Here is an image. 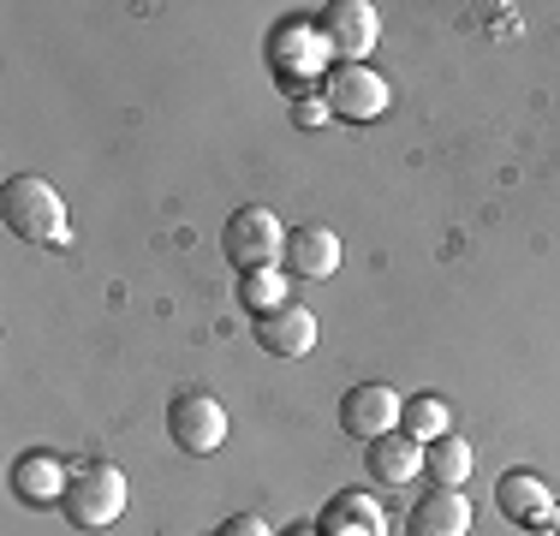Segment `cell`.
I'll return each mask as SVG.
<instances>
[{
	"instance_id": "15",
	"label": "cell",
	"mask_w": 560,
	"mask_h": 536,
	"mask_svg": "<svg viewBox=\"0 0 560 536\" xmlns=\"http://www.w3.org/2000/svg\"><path fill=\"white\" fill-rule=\"evenodd\" d=\"M323 536H388V518L370 494H340L323 513Z\"/></svg>"
},
{
	"instance_id": "17",
	"label": "cell",
	"mask_w": 560,
	"mask_h": 536,
	"mask_svg": "<svg viewBox=\"0 0 560 536\" xmlns=\"http://www.w3.org/2000/svg\"><path fill=\"white\" fill-rule=\"evenodd\" d=\"M399 429H406L411 441H435V435H447V406H442L435 394L406 399V411H399Z\"/></svg>"
},
{
	"instance_id": "18",
	"label": "cell",
	"mask_w": 560,
	"mask_h": 536,
	"mask_svg": "<svg viewBox=\"0 0 560 536\" xmlns=\"http://www.w3.org/2000/svg\"><path fill=\"white\" fill-rule=\"evenodd\" d=\"M215 536H275V531H269V525H262V518H257V513H233V518H226V525H221Z\"/></svg>"
},
{
	"instance_id": "5",
	"label": "cell",
	"mask_w": 560,
	"mask_h": 536,
	"mask_svg": "<svg viewBox=\"0 0 560 536\" xmlns=\"http://www.w3.org/2000/svg\"><path fill=\"white\" fill-rule=\"evenodd\" d=\"M316 31H323V43L340 66H364L370 54H376L382 19H376V7H364V0H335V7H323Z\"/></svg>"
},
{
	"instance_id": "6",
	"label": "cell",
	"mask_w": 560,
	"mask_h": 536,
	"mask_svg": "<svg viewBox=\"0 0 560 536\" xmlns=\"http://www.w3.org/2000/svg\"><path fill=\"white\" fill-rule=\"evenodd\" d=\"M399 411H406V399H399L388 382H364V387H352V394L340 399V429L370 447V441H382V435L399 429Z\"/></svg>"
},
{
	"instance_id": "16",
	"label": "cell",
	"mask_w": 560,
	"mask_h": 536,
	"mask_svg": "<svg viewBox=\"0 0 560 536\" xmlns=\"http://www.w3.org/2000/svg\"><path fill=\"white\" fill-rule=\"evenodd\" d=\"M238 304H245L257 322L275 316V311H287V304H292L287 275H275V268H250V275H238Z\"/></svg>"
},
{
	"instance_id": "11",
	"label": "cell",
	"mask_w": 560,
	"mask_h": 536,
	"mask_svg": "<svg viewBox=\"0 0 560 536\" xmlns=\"http://www.w3.org/2000/svg\"><path fill=\"white\" fill-rule=\"evenodd\" d=\"M411 536H471V501L459 489H430L411 506Z\"/></svg>"
},
{
	"instance_id": "9",
	"label": "cell",
	"mask_w": 560,
	"mask_h": 536,
	"mask_svg": "<svg viewBox=\"0 0 560 536\" xmlns=\"http://www.w3.org/2000/svg\"><path fill=\"white\" fill-rule=\"evenodd\" d=\"M287 275H299V280H328L340 268V238L328 233V226H292L287 233Z\"/></svg>"
},
{
	"instance_id": "20",
	"label": "cell",
	"mask_w": 560,
	"mask_h": 536,
	"mask_svg": "<svg viewBox=\"0 0 560 536\" xmlns=\"http://www.w3.org/2000/svg\"><path fill=\"white\" fill-rule=\"evenodd\" d=\"M280 536H323L316 525H292V531H280Z\"/></svg>"
},
{
	"instance_id": "1",
	"label": "cell",
	"mask_w": 560,
	"mask_h": 536,
	"mask_svg": "<svg viewBox=\"0 0 560 536\" xmlns=\"http://www.w3.org/2000/svg\"><path fill=\"white\" fill-rule=\"evenodd\" d=\"M0 221H7L24 245H72L60 191L48 179H36V173H19V179L0 185Z\"/></svg>"
},
{
	"instance_id": "4",
	"label": "cell",
	"mask_w": 560,
	"mask_h": 536,
	"mask_svg": "<svg viewBox=\"0 0 560 536\" xmlns=\"http://www.w3.org/2000/svg\"><path fill=\"white\" fill-rule=\"evenodd\" d=\"M323 102H328V114L370 126V119L388 114L394 90H388V78H382L376 66H335V72L323 78Z\"/></svg>"
},
{
	"instance_id": "2",
	"label": "cell",
	"mask_w": 560,
	"mask_h": 536,
	"mask_svg": "<svg viewBox=\"0 0 560 536\" xmlns=\"http://www.w3.org/2000/svg\"><path fill=\"white\" fill-rule=\"evenodd\" d=\"M126 501H131L126 477H119L108 459H90V465H78V471H72V482H66L60 513L72 518L78 531H108L114 518L126 513Z\"/></svg>"
},
{
	"instance_id": "10",
	"label": "cell",
	"mask_w": 560,
	"mask_h": 536,
	"mask_svg": "<svg viewBox=\"0 0 560 536\" xmlns=\"http://www.w3.org/2000/svg\"><path fill=\"white\" fill-rule=\"evenodd\" d=\"M66 482H72V471H66V465H60V453H48V447L19 453V465H12V494H19V501H31V506L60 501V494H66Z\"/></svg>"
},
{
	"instance_id": "12",
	"label": "cell",
	"mask_w": 560,
	"mask_h": 536,
	"mask_svg": "<svg viewBox=\"0 0 560 536\" xmlns=\"http://www.w3.org/2000/svg\"><path fill=\"white\" fill-rule=\"evenodd\" d=\"M364 465H370V482H382V489H406V482L423 471V453H418V441H411L406 429H394V435H382V441L364 447Z\"/></svg>"
},
{
	"instance_id": "3",
	"label": "cell",
	"mask_w": 560,
	"mask_h": 536,
	"mask_svg": "<svg viewBox=\"0 0 560 536\" xmlns=\"http://www.w3.org/2000/svg\"><path fill=\"white\" fill-rule=\"evenodd\" d=\"M221 250H226V263H233L238 275H250V268H275L280 257H287V226L275 221V209L245 203V209L226 214Z\"/></svg>"
},
{
	"instance_id": "13",
	"label": "cell",
	"mask_w": 560,
	"mask_h": 536,
	"mask_svg": "<svg viewBox=\"0 0 560 536\" xmlns=\"http://www.w3.org/2000/svg\"><path fill=\"white\" fill-rule=\"evenodd\" d=\"M257 346L269 358H304L316 346V316L304 311V304H287V311L257 322Z\"/></svg>"
},
{
	"instance_id": "21",
	"label": "cell",
	"mask_w": 560,
	"mask_h": 536,
	"mask_svg": "<svg viewBox=\"0 0 560 536\" xmlns=\"http://www.w3.org/2000/svg\"><path fill=\"white\" fill-rule=\"evenodd\" d=\"M555 531H560V506H555Z\"/></svg>"
},
{
	"instance_id": "14",
	"label": "cell",
	"mask_w": 560,
	"mask_h": 536,
	"mask_svg": "<svg viewBox=\"0 0 560 536\" xmlns=\"http://www.w3.org/2000/svg\"><path fill=\"white\" fill-rule=\"evenodd\" d=\"M471 465H477L471 441H459V435H435V441H423V477H430L435 489H465Z\"/></svg>"
},
{
	"instance_id": "8",
	"label": "cell",
	"mask_w": 560,
	"mask_h": 536,
	"mask_svg": "<svg viewBox=\"0 0 560 536\" xmlns=\"http://www.w3.org/2000/svg\"><path fill=\"white\" fill-rule=\"evenodd\" d=\"M495 506L513 525H525V531H555V494H549V482H542L537 471H506L495 482Z\"/></svg>"
},
{
	"instance_id": "7",
	"label": "cell",
	"mask_w": 560,
	"mask_h": 536,
	"mask_svg": "<svg viewBox=\"0 0 560 536\" xmlns=\"http://www.w3.org/2000/svg\"><path fill=\"white\" fill-rule=\"evenodd\" d=\"M167 435L179 441L185 453H215L226 441V411L215 394H179L167 406Z\"/></svg>"
},
{
	"instance_id": "19",
	"label": "cell",
	"mask_w": 560,
	"mask_h": 536,
	"mask_svg": "<svg viewBox=\"0 0 560 536\" xmlns=\"http://www.w3.org/2000/svg\"><path fill=\"white\" fill-rule=\"evenodd\" d=\"M299 126H316V119H328V102H316V96H299Z\"/></svg>"
}]
</instances>
